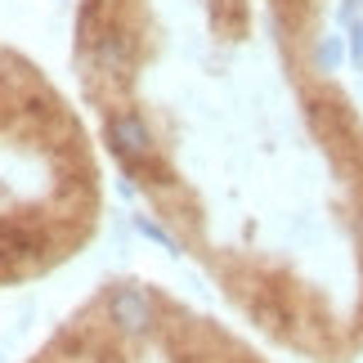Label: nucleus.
<instances>
[{
    "label": "nucleus",
    "instance_id": "obj_1",
    "mask_svg": "<svg viewBox=\"0 0 363 363\" xmlns=\"http://www.w3.org/2000/svg\"><path fill=\"white\" fill-rule=\"evenodd\" d=\"M108 318L121 337H148L157 323V310H152V296L144 287H113L108 291Z\"/></svg>",
    "mask_w": 363,
    "mask_h": 363
},
{
    "label": "nucleus",
    "instance_id": "obj_2",
    "mask_svg": "<svg viewBox=\"0 0 363 363\" xmlns=\"http://www.w3.org/2000/svg\"><path fill=\"white\" fill-rule=\"evenodd\" d=\"M108 144H113V152L125 166H139V162L152 157V130H148V121L139 113L108 117Z\"/></svg>",
    "mask_w": 363,
    "mask_h": 363
},
{
    "label": "nucleus",
    "instance_id": "obj_3",
    "mask_svg": "<svg viewBox=\"0 0 363 363\" xmlns=\"http://www.w3.org/2000/svg\"><path fill=\"white\" fill-rule=\"evenodd\" d=\"M36 251H40V242L27 229L0 225V260H27V256H36Z\"/></svg>",
    "mask_w": 363,
    "mask_h": 363
},
{
    "label": "nucleus",
    "instance_id": "obj_4",
    "mask_svg": "<svg viewBox=\"0 0 363 363\" xmlns=\"http://www.w3.org/2000/svg\"><path fill=\"white\" fill-rule=\"evenodd\" d=\"M341 59H345V40H341L337 32L318 40V50H314V67H318L323 77H328V72H337V67H341Z\"/></svg>",
    "mask_w": 363,
    "mask_h": 363
},
{
    "label": "nucleus",
    "instance_id": "obj_5",
    "mask_svg": "<svg viewBox=\"0 0 363 363\" xmlns=\"http://www.w3.org/2000/svg\"><path fill=\"white\" fill-rule=\"evenodd\" d=\"M135 225H139V233H144V238H152L157 247L171 251V256H179V242H175V238H171V233H166L162 225H152V220H135Z\"/></svg>",
    "mask_w": 363,
    "mask_h": 363
},
{
    "label": "nucleus",
    "instance_id": "obj_6",
    "mask_svg": "<svg viewBox=\"0 0 363 363\" xmlns=\"http://www.w3.org/2000/svg\"><path fill=\"white\" fill-rule=\"evenodd\" d=\"M350 59L363 67V18H354V23H350Z\"/></svg>",
    "mask_w": 363,
    "mask_h": 363
},
{
    "label": "nucleus",
    "instance_id": "obj_7",
    "mask_svg": "<svg viewBox=\"0 0 363 363\" xmlns=\"http://www.w3.org/2000/svg\"><path fill=\"white\" fill-rule=\"evenodd\" d=\"M354 229H359V242H363V211H359V220H354Z\"/></svg>",
    "mask_w": 363,
    "mask_h": 363
}]
</instances>
